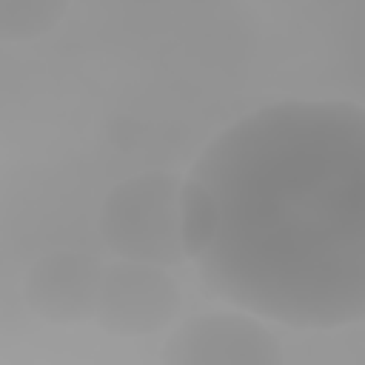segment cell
Listing matches in <instances>:
<instances>
[{
    "mask_svg": "<svg viewBox=\"0 0 365 365\" xmlns=\"http://www.w3.org/2000/svg\"><path fill=\"white\" fill-rule=\"evenodd\" d=\"M200 279L294 328L365 319V106L282 100L222 128L182 180Z\"/></svg>",
    "mask_w": 365,
    "mask_h": 365,
    "instance_id": "cell-1",
    "label": "cell"
},
{
    "mask_svg": "<svg viewBox=\"0 0 365 365\" xmlns=\"http://www.w3.org/2000/svg\"><path fill=\"white\" fill-rule=\"evenodd\" d=\"M103 242L128 262L180 265L188 259L182 231V180L168 171H143L117 182L97 217Z\"/></svg>",
    "mask_w": 365,
    "mask_h": 365,
    "instance_id": "cell-2",
    "label": "cell"
},
{
    "mask_svg": "<svg viewBox=\"0 0 365 365\" xmlns=\"http://www.w3.org/2000/svg\"><path fill=\"white\" fill-rule=\"evenodd\" d=\"M180 288L160 265L120 259L106 265L94 322L114 336H148L180 311Z\"/></svg>",
    "mask_w": 365,
    "mask_h": 365,
    "instance_id": "cell-3",
    "label": "cell"
},
{
    "mask_svg": "<svg viewBox=\"0 0 365 365\" xmlns=\"http://www.w3.org/2000/svg\"><path fill=\"white\" fill-rule=\"evenodd\" d=\"M160 365H282L277 336L248 314H197L163 345Z\"/></svg>",
    "mask_w": 365,
    "mask_h": 365,
    "instance_id": "cell-4",
    "label": "cell"
},
{
    "mask_svg": "<svg viewBox=\"0 0 365 365\" xmlns=\"http://www.w3.org/2000/svg\"><path fill=\"white\" fill-rule=\"evenodd\" d=\"M106 265L86 251L43 254L23 279V299L31 314L54 325L94 319Z\"/></svg>",
    "mask_w": 365,
    "mask_h": 365,
    "instance_id": "cell-5",
    "label": "cell"
},
{
    "mask_svg": "<svg viewBox=\"0 0 365 365\" xmlns=\"http://www.w3.org/2000/svg\"><path fill=\"white\" fill-rule=\"evenodd\" d=\"M68 3L63 0H0V40L26 43L46 31H51Z\"/></svg>",
    "mask_w": 365,
    "mask_h": 365,
    "instance_id": "cell-6",
    "label": "cell"
}]
</instances>
